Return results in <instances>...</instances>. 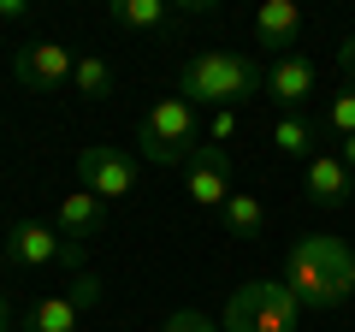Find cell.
I'll list each match as a JSON object with an SVG mask.
<instances>
[{
    "instance_id": "1",
    "label": "cell",
    "mask_w": 355,
    "mask_h": 332,
    "mask_svg": "<svg viewBox=\"0 0 355 332\" xmlns=\"http://www.w3.org/2000/svg\"><path fill=\"white\" fill-rule=\"evenodd\" d=\"M284 285L302 308H338L355 297V249L331 231H308L284 256Z\"/></svg>"
},
{
    "instance_id": "2",
    "label": "cell",
    "mask_w": 355,
    "mask_h": 332,
    "mask_svg": "<svg viewBox=\"0 0 355 332\" xmlns=\"http://www.w3.org/2000/svg\"><path fill=\"white\" fill-rule=\"evenodd\" d=\"M266 90V65H254L237 48H202L178 65V95L190 107H214V113H237L249 95Z\"/></svg>"
},
{
    "instance_id": "3",
    "label": "cell",
    "mask_w": 355,
    "mask_h": 332,
    "mask_svg": "<svg viewBox=\"0 0 355 332\" xmlns=\"http://www.w3.org/2000/svg\"><path fill=\"white\" fill-rule=\"evenodd\" d=\"M137 142H142V160H154V166H190L207 137H202L196 107L184 95H166L137 119Z\"/></svg>"
},
{
    "instance_id": "4",
    "label": "cell",
    "mask_w": 355,
    "mask_h": 332,
    "mask_svg": "<svg viewBox=\"0 0 355 332\" xmlns=\"http://www.w3.org/2000/svg\"><path fill=\"white\" fill-rule=\"evenodd\" d=\"M296 315H302V303L291 297L284 279H249L231 291L219 332H296Z\"/></svg>"
},
{
    "instance_id": "5",
    "label": "cell",
    "mask_w": 355,
    "mask_h": 332,
    "mask_svg": "<svg viewBox=\"0 0 355 332\" xmlns=\"http://www.w3.org/2000/svg\"><path fill=\"white\" fill-rule=\"evenodd\" d=\"M77 179L101 202H125L142 184V160L130 149H119V142H89V149H77Z\"/></svg>"
},
{
    "instance_id": "6",
    "label": "cell",
    "mask_w": 355,
    "mask_h": 332,
    "mask_svg": "<svg viewBox=\"0 0 355 332\" xmlns=\"http://www.w3.org/2000/svg\"><path fill=\"white\" fill-rule=\"evenodd\" d=\"M184 172H190V179H184V196H190L202 214H219V208L237 196V166H231V154L219 149V142H202Z\"/></svg>"
},
{
    "instance_id": "7",
    "label": "cell",
    "mask_w": 355,
    "mask_h": 332,
    "mask_svg": "<svg viewBox=\"0 0 355 332\" xmlns=\"http://www.w3.org/2000/svg\"><path fill=\"white\" fill-rule=\"evenodd\" d=\"M6 256L18 261V267H48V261H60V267H71V273H83V243H71V238H60L53 226H12L6 231Z\"/></svg>"
},
{
    "instance_id": "8",
    "label": "cell",
    "mask_w": 355,
    "mask_h": 332,
    "mask_svg": "<svg viewBox=\"0 0 355 332\" xmlns=\"http://www.w3.org/2000/svg\"><path fill=\"white\" fill-rule=\"evenodd\" d=\"M12 77L24 90H60L77 77V53L65 42H30V48L12 53Z\"/></svg>"
},
{
    "instance_id": "9",
    "label": "cell",
    "mask_w": 355,
    "mask_h": 332,
    "mask_svg": "<svg viewBox=\"0 0 355 332\" xmlns=\"http://www.w3.org/2000/svg\"><path fill=\"white\" fill-rule=\"evenodd\" d=\"M266 101L279 107V113H302L308 95H314V65L302 60V53H284V60L266 65Z\"/></svg>"
},
{
    "instance_id": "10",
    "label": "cell",
    "mask_w": 355,
    "mask_h": 332,
    "mask_svg": "<svg viewBox=\"0 0 355 332\" xmlns=\"http://www.w3.org/2000/svg\"><path fill=\"white\" fill-rule=\"evenodd\" d=\"M302 190H308L314 208H343L355 196V172L343 166V154H314L302 166Z\"/></svg>"
},
{
    "instance_id": "11",
    "label": "cell",
    "mask_w": 355,
    "mask_h": 332,
    "mask_svg": "<svg viewBox=\"0 0 355 332\" xmlns=\"http://www.w3.org/2000/svg\"><path fill=\"white\" fill-rule=\"evenodd\" d=\"M296 36H302V6L296 0H261L254 6V48L284 60V48H296Z\"/></svg>"
},
{
    "instance_id": "12",
    "label": "cell",
    "mask_w": 355,
    "mask_h": 332,
    "mask_svg": "<svg viewBox=\"0 0 355 332\" xmlns=\"http://www.w3.org/2000/svg\"><path fill=\"white\" fill-rule=\"evenodd\" d=\"M101 219H107L101 196H89V190L60 196V238H95V231H101Z\"/></svg>"
},
{
    "instance_id": "13",
    "label": "cell",
    "mask_w": 355,
    "mask_h": 332,
    "mask_svg": "<svg viewBox=\"0 0 355 332\" xmlns=\"http://www.w3.org/2000/svg\"><path fill=\"white\" fill-rule=\"evenodd\" d=\"M272 149L291 160H314L320 154V125H308L302 113H279L272 119Z\"/></svg>"
},
{
    "instance_id": "14",
    "label": "cell",
    "mask_w": 355,
    "mask_h": 332,
    "mask_svg": "<svg viewBox=\"0 0 355 332\" xmlns=\"http://www.w3.org/2000/svg\"><path fill=\"white\" fill-rule=\"evenodd\" d=\"M107 18L125 24V30H172L178 24V6H166V0H113Z\"/></svg>"
},
{
    "instance_id": "15",
    "label": "cell",
    "mask_w": 355,
    "mask_h": 332,
    "mask_svg": "<svg viewBox=\"0 0 355 332\" xmlns=\"http://www.w3.org/2000/svg\"><path fill=\"white\" fill-rule=\"evenodd\" d=\"M77 320H83V308L71 303V297H36L24 315V332H77Z\"/></svg>"
},
{
    "instance_id": "16",
    "label": "cell",
    "mask_w": 355,
    "mask_h": 332,
    "mask_svg": "<svg viewBox=\"0 0 355 332\" xmlns=\"http://www.w3.org/2000/svg\"><path fill=\"white\" fill-rule=\"evenodd\" d=\"M219 226H225L231 238H254V231L266 226V202H261L254 190H237L225 208H219Z\"/></svg>"
},
{
    "instance_id": "17",
    "label": "cell",
    "mask_w": 355,
    "mask_h": 332,
    "mask_svg": "<svg viewBox=\"0 0 355 332\" xmlns=\"http://www.w3.org/2000/svg\"><path fill=\"white\" fill-rule=\"evenodd\" d=\"M71 90L83 95V101H107V95H113V65H107L101 53H77V77H71Z\"/></svg>"
},
{
    "instance_id": "18",
    "label": "cell",
    "mask_w": 355,
    "mask_h": 332,
    "mask_svg": "<svg viewBox=\"0 0 355 332\" xmlns=\"http://www.w3.org/2000/svg\"><path fill=\"white\" fill-rule=\"evenodd\" d=\"M326 125L338 131V137H355V83H343V90L331 95V107H326Z\"/></svg>"
},
{
    "instance_id": "19",
    "label": "cell",
    "mask_w": 355,
    "mask_h": 332,
    "mask_svg": "<svg viewBox=\"0 0 355 332\" xmlns=\"http://www.w3.org/2000/svg\"><path fill=\"white\" fill-rule=\"evenodd\" d=\"M65 297H71V303H77V308L89 315V308L101 303V279H95V273H71V285H65Z\"/></svg>"
},
{
    "instance_id": "20",
    "label": "cell",
    "mask_w": 355,
    "mask_h": 332,
    "mask_svg": "<svg viewBox=\"0 0 355 332\" xmlns=\"http://www.w3.org/2000/svg\"><path fill=\"white\" fill-rule=\"evenodd\" d=\"M160 332H219V320H207L202 308H178V315H166Z\"/></svg>"
},
{
    "instance_id": "21",
    "label": "cell",
    "mask_w": 355,
    "mask_h": 332,
    "mask_svg": "<svg viewBox=\"0 0 355 332\" xmlns=\"http://www.w3.org/2000/svg\"><path fill=\"white\" fill-rule=\"evenodd\" d=\"M237 125H243L237 113H214V119H207V142H225V137H237Z\"/></svg>"
},
{
    "instance_id": "22",
    "label": "cell",
    "mask_w": 355,
    "mask_h": 332,
    "mask_svg": "<svg viewBox=\"0 0 355 332\" xmlns=\"http://www.w3.org/2000/svg\"><path fill=\"white\" fill-rule=\"evenodd\" d=\"M338 72H343V77H355V30L338 42Z\"/></svg>"
},
{
    "instance_id": "23",
    "label": "cell",
    "mask_w": 355,
    "mask_h": 332,
    "mask_svg": "<svg viewBox=\"0 0 355 332\" xmlns=\"http://www.w3.org/2000/svg\"><path fill=\"white\" fill-rule=\"evenodd\" d=\"M30 13V0H0V24H18Z\"/></svg>"
},
{
    "instance_id": "24",
    "label": "cell",
    "mask_w": 355,
    "mask_h": 332,
    "mask_svg": "<svg viewBox=\"0 0 355 332\" xmlns=\"http://www.w3.org/2000/svg\"><path fill=\"white\" fill-rule=\"evenodd\" d=\"M0 332H12V303H6V291H0Z\"/></svg>"
},
{
    "instance_id": "25",
    "label": "cell",
    "mask_w": 355,
    "mask_h": 332,
    "mask_svg": "<svg viewBox=\"0 0 355 332\" xmlns=\"http://www.w3.org/2000/svg\"><path fill=\"white\" fill-rule=\"evenodd\" d=\"M343 166L355 172V137H343Z\"/></svg>"
},
{
    "instance_id": "26",
    "label": "cell",
    "mask_w": 355,
    "mask_h": 332,
    "mask_svg": "<svg viewBox=\"0 0 355 332\" xmlns=\"http://www.w3.org/2000/svg\"><path fill=\"white\" fill-rule=\"evenodd\" d=\"M0 261H6V231H0Z\"/></svg>"
},
{
    "instance_id": "27",
    "label": "cell",
    "mask_w": 355,
    "mask_h": 332,
    "mask_svg": "<svg viewBox=\"0 0 355 332\" xmlns=\"http://www.w3.org/2000/svg\"><path fill=\"white\" fill-rule=\"evenodd\" d=\"M0 131H6V119H0Z\"/></svg>"
}]
</instances>
